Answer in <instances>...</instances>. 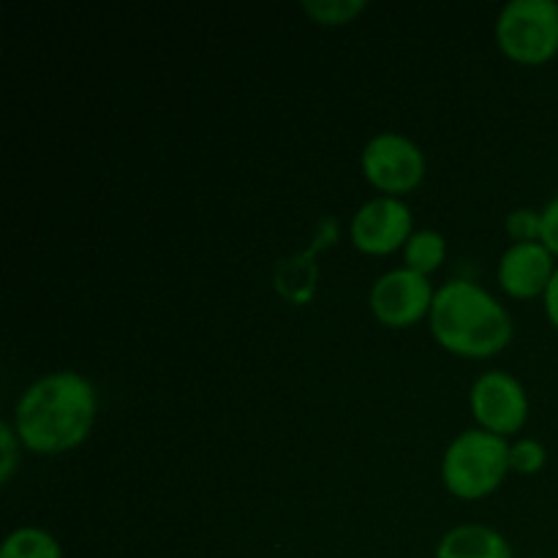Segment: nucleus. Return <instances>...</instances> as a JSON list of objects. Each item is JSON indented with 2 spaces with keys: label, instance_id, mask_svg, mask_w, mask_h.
Returning a JSON list of instances; mask_svg holds the SVG:
<instances>
[{
  "label": "nucleus",
  "instance_id": "nucleus-1",
  "mask_svg": "<svg viewBox=\"0 0 558 558\" xmlns=\"http://www.w3.org/2000/svg\"><path fill=\"white\" fill-rule=\"evenodd\" d=\"M96 414L98 396L93 381L76 371H52L16 398L11 425L25 450L60 456L85 445Z\"/></svg>",
  "mask_w": 558,
  "mask_h": 558
},
{
  "label": "nucleus",
  "instance_id": "nucleus-10",
  "mask_svg": "<svg viewBox=\"0 0 558 558\" xmlns=\"http://www.w3.org/2000/svg\"><path fill=\"white\" fill-rule=\"evenodd\" d=\"M434 558H515L510 543L496 529L483 523H463L450 529L436 545Z\"/></svg>",
  "mask_w": 558,
  "mask_h": 558
},
{
  "label": "nucleus",
  "instance_id": "nucleus-18",
  "mask_svg": "<svg viewBox=\"0 0 558 558\" xmlns=\"http://www.w3.org/2000/svg\"><path fill=\"white\" fill-rule=\"evenodd\" d=\"M543 303H545V316H548L550 327L558 332V267H556L554 278H550L548 292L543 294Z\"/></svg>",
  "mask_w": 558,
  "mask_h": 558
},
{
  "label": "nucleus",
  "instance_id": "nucleus-4",
  "mask_svg": "<svg viewBox=\"0 0 558 558\" xmlns=\"http://www.w3.org/2000/svg\"><path fill=\"white\" fill-rule=\"evenodd\" d=\"M496 44L518 65L550 63L558 54L556 0H510L496 16Z\"/></svg>",
  "mask_w": 558,
  "mask_h": 558
},
{
  "label": "nucleus",
  "instance_id": "nucleus-15",
  "mask_svg": "<svg viewBox=\"0 0 558 558\" xmlns=\"http://www.w3.org/2000/svg\"><path fill=\"white\" fill-rule=\"evenodd\" d=\"M505 229L515 243H539V234H543V213L532 210V207H518V210H512L507 216Z\"/></svg>",
  "mask_w": 558,
  "mask_h": 558
},
{
  "label": "nucleus",
  "instance_id": "nucleus-13",
  "mask_svg": "<svg viewBox=\"0 0 558 558\" xmlns=\"http://www.w3.org/2000/svg\"><path fill=\"white\" fill-rule=\"evenodd\" d=\"M368 9L365 0H305L303 11L319 25H349Z\"/></svg>",
  "mask_w": 558,
  "mask_h": 558
},
{
  "label": "nucleus",
  "instance_id": "nucleus-7",
  "mask_svg": "<svg viewBox=\"0 0 558 558\" xmlns=\"http://www.w3.org/2000/svg\"><path fill=\"white\" fill-rule=\"evenodd\" d=\"M434 298L436 287L428 276H420L409 267H392L374 281L368 305L379 325L390 330H407L428 319Z\"/></svg>",
  "mask_w": 558,
  "mask_h": 558
},
{
  "label": "nucleus",
  "instance_id": "nucleus-12",
  "mask_svg": "<svg viewBox=\"0 0 558 558\" xmlns=\"http://www.w3.org/2000/svg\"><path fill=\"white\" fill-rule=\"evenodd\" d=\"M0 558H65L58 539L41 526H20L3 539Z\"/></svg>",
  "mask_w": 558,
  "mask_h": 558
},
{
  "label": "nucleus",
  "instance_id": "nucleus-11",
  "mask_svg": "<svg viewBox=\"0 0 558 558\" xmlns=\"http://www.w3.org/2000/svg\"><path fill=\"white\" fill-rule=\"evenodd\" d=\"M447 259V240L445 234L436 232V229H417V232L409 238V243L403 245V267L420 272V276H428L430 272L441 270Z\"/></svg>",
  "mask_w": 558,
  "mask_h": 558
},
{
  "label": "nucleus",
  "instance_id": "nucleus-16",
  "mask_svg": "<svg viewBox=\"0 0 558 558\" xmlns=\"http://www.w3.org/2000/svg\"><path fill=\"white\" fill-rule=\"evenodd\" d=\"M20 436L14 425L0 423V483H11L16 466H20Z\"/></svg>",
  "mask_w": 558,
  "mask_h": 558
},
{
  "label": "nucleus",
  "instance_id": "nucleus-17",
  "mask_svg": "<svg viewBox=\"0 0 558 558\" xmlns=\"http://www.w3.org/2000/svg\"><path fill=\"white\" fill-rule=\"evenodd\" d=\"M539 213H543V234H539V243L558 259V194Z\"/></svg>",
  "mask_w": 558,
  "mask_h": 558
},
{
  "label": "nucleus",
  "instance_id": "nucleus-6",
  "mask_svg": "<svg viewBox=\"0 0 558 558\" xmlns=\"http://www.w3.org/2000/svg\"><path fill=\"white\" fill-rule=\"evenodd\" d=\"M469 409L477 428L507 439L529 423V392L510 371H485L469 390Z\"/></svg>",
  "mask_w": 558,
  "mask_h": 558
},
{
  "label": "nucleus",
  "instance_id": "nucleus-2",
  "mask_svg": "<svg viewBox=\"0 0 558 558\" xmlns=\"http://www.w3.org/2000/svg\"><path fill=\"white\" fill-rule=\"evenodd\" d=\"M428 325L436 343L463 360H490L512 341L510 311L466 278H452L436 289Z\"/></svg>",
  "mask_w": 558,
  "mask_h": 558
},
{
  "label": "nucleus",
  "instance_id": "nucleus-5",
  "mask_svg": "<svg viewBox=\"0 0 558 558\" xmlns=\"http://www.w3.org/2000/svg\"><path fill=\"white\" fill-rule=\"evenodd\" d=\"M360 169L363 178L385 196H403L412 194L425 180V153L409 136L398 131H381L371 136L368 145L363 147L360 156Z\"/></svg>",
  "mask_w": 558,
  "mask_h": 558
},
{
  "label": "nucleus",
  "instance_id": "nucleus-3",
  "mask_svg": "<svg viewBox=\"0 0 558 558\" xmlns=\"http://www.w3.org/2000/svg\"><path fill=\"white\" fill-rule=\"evenodd\" d=\"M510 472V441L483 428L463 430L441 456V483L461 501L496 494Z\"/></svg>",
  "mask_w": 558,
  "mask_h": 558
},
{
  "label": "nucleus",
  "instance_id": "nucleus-14",
  "mask_svg": "<svg viewBox=\"0 0 558 558\" xmlns=\"http://www.w3.org/2000/svg\"><path fill=\"white\" fill-rule=\"evenodd\" d=\"M545 463H548V450H545L543 441L537 439H518L510 445V469L518 474H532L543 472Z\"/></svg>",
  "mask_w": 558,
  "mask_h": 558
},
{
  "label": "nucleus",
  "instance_id": "nucleus-9",
  "mask_svg": "<svg viewBox=\"0 0 558 558\" xmlns=\"http://www.w3.org/2000/svg\"><path fill=\"white\" fill-rule=\"evenodd\" d=\"M556 267V256L543 243H512L501 254L496 278L507 298L534 300L548 292Z\"/></svg>",
  "mask_w": 558,
  "mask_h": 558
},
{
  "label": "nucleus",
  "instance_id": "nucleus-8",
  "mask_svg": "<svg viewBox=\"0 0 558 558\" xmlns=\"http://www.w3.org/2000/svg\"><path fill=\"white\" fill-rule=\"evenodd\" d=\"M414 232L412 207L398 196L368 199L349 221V240L365 256H390L403 251Z\"/></svg>",
  "mask_w": 558,
  "mask_h": 558
}]
</instances>
